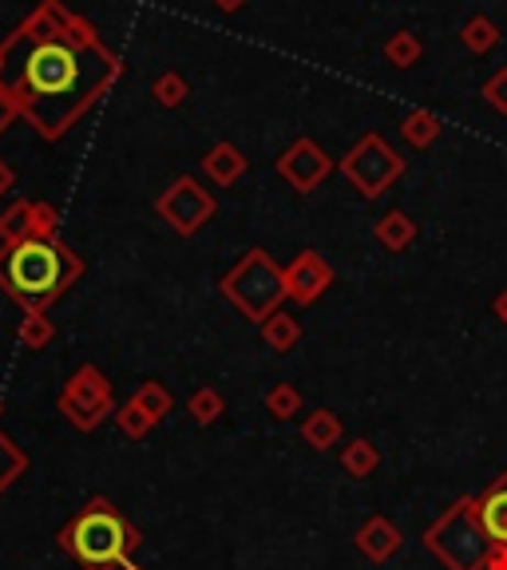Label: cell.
<instances>
[{
    "mask_svg": "<svg viewBox=\"0 0 507 570\" xmlns=\"http://www.w3.org/2000/svg\"><path fill=\"white\" fill-rule=\"evenodd\" d=\"M420 539L444 570H484L492 555V542L476 515V495H460Z\"/></svg>",
    "mask_w": 507,
    "mask_h": 570,
    "instance_id": "5b68a950",
    "label": "cell"
},
{
    "mask_svg": "<svg viewBox=\"0 0 507 570\" xmlns=\"http://www.w3.org/2000/svg\"><path fill=\"white\" fill-rule=\"evenodd\" d=\"M24 238H60V210L41 198H16L0 215V242H24Z\"/></svg>",
    "mask_w": 507,
    "mask_h": 570,
    "instance_id": "30bf717a",
    "label": "cell"
},
{
    "mask_svg": "<svg viewBox=\"0 0 507 570\" xmlns=\"http://www.w3.org/2000/svg\"><path fill=\"white\" fill-rule=\"evenodd\" d=\"M214 4H219L222 12H239L242 4H246V0H214Z\"/></svg>",
    "mask_w": 507,
    "mask_h": 570,
    "instance_id": "836d02e7",
    "label": "cell"
},
{
    "mask_svg": "<svg viewBox=\"0 0 507 570\" xmlns=\"http://www.w3.org/2000/svg\"><path fill=\"white\" fill-rule=\"evenodd\" d=\"M246 155H242L234 143H214V147L202 155V175L214 183V187H234L242 175H246Z\"/></svg>",
    "mask_w": 507,
    "mask_h": 570,
    "instance_id": "5bb4252c",
    "label": "cell"
},
{
    "mask_svg": "<svg viewBox=\"0 0 507 570\" xmlns=\"http://www.w3.org/2000/svg\"><path fill=\"white\" fill-rule=\"evenodd\" d=\"M274 171H278V178L289 190L313 195V190H318L321 183L338 171V158H329L318 139L301 135V139H294L278 158H274Z\"/></svg>",
    "mask_w": 507,
    "mask_h": 570,
    "instance_id": "9c48e42d",
    "label": "cell"
},
{
    "mask_svg": "<svg viewBox=\"0 0 507 570\" xmlns=\"http://www.w3.org/2000/svg\"><path fill=\"white\" fill-rule=\"evenodd\" d=\"M24 472H29V456H24L9 436L0 432V495L9 492L12 483L21 480Z\"/></svg>",
    "mask_w": 507,
    "mask_h": 570,
    "instance_id": "484cf974",
    "label": "cell"
},
{
    "mask_svg": "<svg viewBox=\"0 0 507 570\" xmlns=\"http://www.w3.org/2000/svg\"><path fill=\"white\" fill-rule=\"evenodd\" d=\"M120 76L123 59L64 0H41L0 40V91L48 143H60Z\"/></svg>",
    "mask_w": 507,
    "mask_h": 570,
    "instance_id": "6da1fadb",
    "label": "cell"
},
{
    "mask_svg": "<svg viewBox=\"0 0 507 570\" xmlns=\"http://www.w3.org/2000/svg\"><path fill=\"white\" fill-rule=\"evenodd\" d=\"M60 413L76 432H96L108 416H115V393L111 381L96 364H80L60 388Z\"/></svg>",
    "mask_w": 507,
    "mask_h": 570,
    "instance_id": "52a82bcc",
    "label": "cell"
},
{
    "mask_svg": "<svg viewBox=\"0 0 507 570\" xmlns=\"http://www.w3.org/2000/svg\"><path fill=\"white\" fill-rule=\"evenodd\" d=\"M385 59L393 64V68H417L420 59H425V44H420L417 32H408V29H397L393 36L385 40Z\"/></svg>",
    "mask_w": 507,
    "mask_h": 570,
    "instance_id": "ffe728a7",
    "label": "cell"
},
{
    "mask_svg": "<svg viewBox=\"0 0 507 570\" xmlns=\"http://www.w3.org/2000/svg\"><path fill=\"white\" fill-rule=\"evenodd\" d=\"M56 542L80 570H120L123 562L135 559L143 535L108 495H91L60 527Z\"/></svg>",
    "mask_w": 507,
    "mask_h": 570,
    "instance_id": "3957f363",
    "label": "cell"
},
{
    "mask_svg": "<svg viewBox=\"0 0 507 570\" xmlns=\"http://www.w3.org/2000/svg\"><path fill=\"white\" fill-rule=\"evenodd\" d=\"M338 171L345 175V183L357 190L361 198H381L405 175V158H400V151L393 147L385 135L365 131V135L338 158Z\"/></svg>",
    "mask_w": 507,
    "mask_h": 570,
    "instance_id": "8992f818",
    "label": "cell"
},
{
    "mask_svg": "<svg viewBox=\"0 0 507 570\" xmlns=\"http://www.w3.org/2000/svg\"><path fill=\"white\" fill-rule=\"evenodd\" d=\"M16 119H21V111H16V103H12V99L4 96V91H0V135H4V131H9L12 123H16Z\"/></svg>",
    "mask_w": 507,
    "mask_h": 570,
    "instance_id": "f546056e",
    "label": "cell"
},
{
    "mask_svg": "<svg viewBox=\"0 0 507 570\" xmlns=\"http://www.w3.org/2000/svg\"><path fill=\"white\" fill-rule=\"evenodd\" d=\"M16 341L24 349H32V353H41V349H48L56 341V325H52L48 314H24L21 329H16Z\"/></svg>",
    "mask_w": 507,
    "mask_h": 570,
    "instance_id": "603a6c76",
    "label": "cell"
},
{
    "mask_svg": "<svg viewBox=\"0 0 507 570\" xmlns=\"http://www.w3.org/2000/svg\"><path fill=\"white\" fill-rule=\"evenodd\" d=\"M262 404H266V413L274 416V420H294V416L301 413V393L294 388V384L278 381L274 388H266Z\"/></svg>",
    "mask_w": 507,
    "mask_h": 570,
    "instance_id": "d4e9b609",
    "label": "cell"
},
{
    "mask_svg": "<svg viewBox=\"0 0 507 570\" xmlns=\"http://www.w3.org/2000/svg\"><path fill=\"white\" fill-rule=\"evenodd\" d=\"M492 309H496V317L507 325V289H504V294H496V302H492Z\"/></svg>",
    "mask_w": 507,
    "mask_h": 570,
    "instance_id": "d6a6232c",
    "label": "cell"
},
{
    "mask_svg": "<svg viewBox=\"0 0 507 570\" xmlns=\"http://www.w3.org/2000/svg\"><path fill=\"white\" fill-rule=\"evenodd\" d=\"M333 285V266L318 250H301L286 266V297L298 305H318Z\"/></svg>",
    "mask_w": 507,
    "mask_h": 570,
    "instance_id": "8fae6325",
    "label": "cell"
},
{
    "mask_svg": "<svg viewBox=\"0 0 507 570\" xmlns=\"http://www.w3.org/2000/svg\"><path fill=\"white\" fill-rule=\"evenodd\" d=\"M484 99H487V108L499 111V116H507V68L492 72L484 84Z\"/></svg>",
    "mask_w": 507,
    "mask_h": 570,
    "instance_id": "f1b7e54d",
    "label": "cell"
},
{
    "mask_svg": "<svg viewBox=\"0 0 507 570\" xmlns=\"http://www.w3.org/2000/svg\"><path fill=\"white\" fill-rule=\"evenodd\" d=\"M476 515L492 547H507V472H499L476 495Z\"/></svg>",
    "mask_w": 507,
    "mask_h": 570,
    "instance_id": "4fadbf2b",
    "label": "cell"
},
{
    "mask_svg": "<svg viewBox=\"0 0 507 570\" xmlns=\"http://www.w3.org/2000/svg\"><path fill=\"white\" fill-rule=\"evenodd\" d=\"M460 44H464L467 52L484 56V52H492L499 44V24L492 17H484V12H476V17L464 20V29H460Z\"/></svg>",
    "mask_w": 507,
    "mask_h": 570,
    "instance_id": "44dd1931",
    "label": "cell"
},
{
    "mask_svg": "<svg viewBox=\"0 0 507 570\" xmlns=\"http://www.w3.org/2000/svg\"><path fill=\"white\" fill-rule=\"evenodd\" d=\"M353 547H357L368 562H388L405 547V535H400V527L388 519V515H368L357 527V535H353Z\"/></svg>",
    "mask_w": 507,
    "mask_h": 570,
    "instance_id": "7c38bea8",
    "label": "cell"
},
{
    "mask_svg": "<svg viewBox=\"0 0 507 570\" xmlns=\"http://www.w3.org/2000/svg\"><path fill=\"white\" fill-rule=\"evenodd\" d=\"M0 413H4V404H0Z\"/></svg>",
    "mask_w": 507,
    "mask_h": 570,
    "instance_id": "d590c367",
    "label": "cell"
},
{
    "mask_svg": "<svg viewBox=\"0 0 507 570\" xmlns=\"http://www.w3.org/2000/svg\"><path fill=\"white\" fill-rule=\"evenodd\" d=\"M12 187H16V175H12V167L4 163V158H0V198L9 195Z\"/></svg>",
    "mask_w": 507,
    "mask_h": 570,
    "instance_id": "4dcf8cb0",
    "label": "cell"
},
{
    "mask_svg": "<svg viewBox=\"0 0 507 570\" xmlns=\"http://www.w3.org/2000/svg\"><path fill=\"white\" fill-rule=\"evenodd\" d=\"M155 210H159V218L179 238H195L202 227H207L210 218H214L219 202H214V195L202 187L199 178L179 175L159 198H155Z\"/></svg>",
    "mask_w": 507,
    "mask_h": 570,
    "instance_id": "ba28073f",
    "label": "cell"
},
{
    "mask_svg": "<svg viewBox=\"0 0 507 570\" xmlns=\"http://www.w3.org/2000/svg\"><path fill=\"white\" fill-rule=\"evenodd\" d=\"M341 468H345L349 480H368V475L381 468L377 443L365 440V436H353V440L341 448Z\"/></svg>",
    "mask_w": 507,
    "mask_h": 570,
    "instance_id": "d6986e66",
    "label": "cell"
},
{
    "mask_svg": "<svg viewBox=\"0 0 507 570\" xmlns=\"http://www.w3.org/2000/svg\"><path fill=\"white\" fill-rule=\"evenodd\" d=\"M131 401L140 404L143 413H147L155 424H159L163 416L175 408V396H170V388H167V384H159V381H143L140 388H135V396H131Z\"/></svg>",
    "mask_w": 507,
    "mask_h": 570,
    "instance_id": "cb8c5ba5",
    "label": "cell"
},
{
    "mask_svg": "<svg viewBox=\"0 0 507 570\" xmlns=\"http://www.w3.org/2000/svg\"><path fill=\"white\" fill-rule=\"evenodd\" d=\"M219 294L227 297L250 325H262L286 302V270L269 257V250L254 246L219 277Z\"/></svg>",
    "mask_w": 507,
    "mask_h": 570,
    "instance_id": "277c9868",
    "label": "cell"
},
{
    "mask_svg": "<svg viewBox=\"0 0 507 570\" xmlns=\"http://www.w3.org/2000/svg\"><path fill=\"white\" fill-rule=\"evenodd\" d=\"M262 341H266V349H274V353H289V349H298L301 341V321L294 314H286V309H278V314H269L266 321L258 325Z\"/></svg>",
    "mask_w": 507,
    "mask_h": 570,
    "instance_id": "ac0fdd59",
    "label": "cell"
},
{
    "mask_svg": "<svg viewBox=\"0 0 507 570\" xmlns=\"http://www.w3.org/2000/svg\"><path fill=\"white\" fill-rule=\"evenodd\" d=\"M187 413L199 428H210V424L222 420V413H227V396H222L219 388L202 384V388H195V393L187 396Z\"/></svg>",
    "mask_w": 507,
    "mask_h": 570,
    "instance_id": "7402d4cb",
    "label": "cell"
},
{
    "mask_svg": "<svg viewBox=\"0 0 507 570\" xmlns=\"http://www.w3.org/2000/svg\"><path fill=\"white\" fill-rule=\"evenodd\" d=\"M84 257L60 238L0 242V289L24 314H48L52 305L84 277Z\"/></svg>",
    "mask_w": 507,
    "mask_h": 570,
    "instance_id": "7a4b0ae2",
    "label": "cell"
},
{
    "mask_svg": "<svg viewBox=\"0 0 507 570\" xmlns=\"http://www.w3.org/2000/svg\"><path fill=\"white\" fill-rule=\"evenodd\" d=\"M115 424H120V432L128 436V440H143V436L155 428V420H151V416L143 413L135 401H128V404H120V408H115Z\"/></svg>",
    "mask_w": 507,
    "mask_h": 570,
    "instance_id": "83f0119b",
    "label": "cell"
},
{
    "mask_svg": "<svg viewBox=\"0 0 507 570\" xmlns=\"http://www.w3.org/2000/svg\"><path fill=\"white\" fill-rule=\"evenodd\" d=\"M120 570H143V567H140V562H135V559H131V562H123Z\"/></svg>",
    "mask_w": 507,
    "mask_h": 570,
    "instance_id": "e575fe53",
    "label": "cell"
},
{
    "mask_svg": "<svg viewBox=\"0 0 507 570\" xmlns=\"http://www.w3.org/2000/svg\"><path fill=\"white\" fill-rule=\"evenodd\" d=\"M440 131H444V119L437 116V111H428V108H412L405 119H400V139H405L408 147H432L440 139Z\"/></svg>",
    "mask_w": 507,
    "mask_h": 570,
    "instance_id": "e0dca14e",
    "label": "cell"
},
{
    "mask_svg": "<svg viewBox=\"0 0 507 570\" xmlns=\"http://www.w3.org/2000/svg\"><path fill=\"white\" fill-rule=\"evenodd\" d=\"M151 96H155L159 108H179L183 99L190 96V84L179 72H163V76H155V84H151Z\"/></svg>",
    "mask_w": 507,
    "mask_h": 570,
    "instance_id": "4316f807",
    "label": "cell"
},
{
    "mask_svg": "<svg viewBox=\"0 0 507 570\" xmlns=\"http://www.w3.org/2000/svg\"><path fill=\"white\" fill-rule=\"evenodd\" d=\"M484 570H507V547H492V555H487V567Z\"/></svg>",
    "mask_w": 507,
    "mask_h": 570,
    "instance_id": "1f68e13d",
    "label": "cell"
},
{
    "mask_svg": "<svg viewBox=\"0 0 507 570\" xmlns=\"http://www.w3.org/2000/svg\"><path fill=\"white\" fill-rule=\"evenodd\" d=\"M373 238H377L388 254H405V250L417 242V222H412V215H405V210H388L377 227H373Z\"/></svg>",
    "mask_w": 507,
    "mask_h": 570,
    "instance_id": "2e32d148",
    "label": "cell"
},
{
    "mask_svg": "<svg viewBox=\"0 0 507 570\" xmlns=\"http://www.w3.org/2000/svg\"><path fill=\"white\" fill-rule=\"evenodd\" d=\"M298 432H301V443H306V448H313V452H329L333 443H341V432H345V428H341V420H338L333 408H313V413L301 420Z\"/></svg>",
    "mask_w": 507,
    "mask_h": 570,
    "instance_id": "9a60e30c",
    "label": "cell"
}]
</instances>
